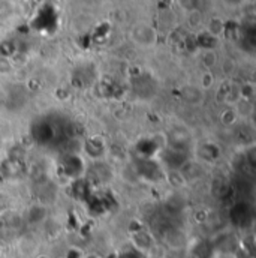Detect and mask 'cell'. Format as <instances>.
<instances>
[{"label":"cell","instance_id":"obj_1","mask_svg":"<svg viewBox=\"0 0 256 258\" xmlns=\"http://www.w3.org/2000/svg\"><path fill=\"white\" fill-rule=\"evenodd\" d=\"M132 39L141 47H153L157 41V33L150 26H135L132 30Z\"/></svg>","mask_w":256,"mask_h":258},{"label":"cell","instance_id":"obj_2","mask_svg":"<svg viewBox=\"0 0 256 258\" xmlns=\"http://www.w3.org/2000/svg\"><path fill=\"white\" fill-rule=\"evenodd\" d=\"M182 98L191 105H199L204 101V92L201 87L196 86H185L182 89Z\"/></svg>","mask_w":256,"mask_h":258},{"label":"cell","instance_id":"obj_3","mask_svg":"<svg viewBox=\"0 0 256 258\" xmlns=\"http://www.w3.org/2000/svg\"><path fill=\"white\" fill-rule=\"evenodd\" d=\"M234 111L237 113V116H238V117L249 119V117H252V116H253V113H255V105H253V102H250V101L240 99V101L235 104Z\"/></svg>","mask_w":256,"mask_h":258},{"label":"cell","instance_id":"obj_4","mask_svg":"<svg viewBox=\"0 0 256 258\" xmlns=\"http://www.w3.org/2000/svg\"><path fill=\"white\" fill-rule=\"evenodd\" d=\"M45 216H47V210L44 209V206H32L27 210V221L32 224H38L44 221Z\"/></svg>","mask_w":256,"mask_h":258},{"label":"cell","instance_id":"obj_5","mask_svg":"<svg viewBox=\"0 0 256 258\" xmlns=\"http://www.w3.org/2000/svg\"><path fill=\"white\" fill-rule=\"evenodd\" d=\"M223 30H225V24H223V21L220 20V18H217V17H213L210 21H208V24H207V33L208 35H211L213 38H217V36H220L222 33H223Z\"/></svg>","mask_w":256,"mask_h":258},{"label":"cell","instance_id":"obj_6","mask_svg":"<svg viewBox=\"0 0 256 258\" xmlns=\"http://www.w3.org/2000/svg\"><path fill=\"white\" fill-rule=\"evenodd\" d=\"M238 89H240V98L241 99L253 102V98H255V86H253V83H244L243 86H238Z\"/></svg>","mask_w":256,"mask_h":258},{"label":"cell","instance_id":"obj_7","mask_svg":"<svg viewBox=\"0 0 256 258\" xmlns=\"http://www.w3.org/2000/svg\"><path fill=\"white\" fill-rule=\"evenodd\" d=\"M219 62V57H217V54H216V51L211 48V50H204V53H202V63L204 66L207 68V69H211L213 66H216Z\"/></svg>","mask_w":256,"mask_h":258},{"label":"cell","instance_id":"obj_8","mask_svg":"<svg viewBox=\"0 0 256 258\" xmlns=\"http://www.w3.org/2000/svg\"><path fill=\"white\" fill-rule=\"evenodd\" d=\"M202 23H204V20H202V14L196 9V11H191V12H188V26L191 27V29H199L201 26H202Z\"/></svg>","mask_w":256,"mask_h":258},{"label":"cell","instance_id":"obj_9","mask_svg":"<svg viewBox=\"0 0 256 258\" xmlns=\"http://www.w3.org/2000/svg\"><path fill=\"white\" fill-rule=\"evenodd\" d=\"M237 119H238V116L234 111V108H228V110L222 111V114H220V122L226 126H231L232 123H235Z\"/></svg>","mask_w":256,"mask_h":258},{"label":"cell","instance_id":"obj_10","mask_svg":"<svg viewBox=\"0 0 256 258\" xmlns=\"http://www.w3.org/2000/svg\"><path fill=\"white\" fill-rule=\"evenodd\" d=\"M12 69H14V64L9 60V57L0 56V75H8L12 72Z\"/></svg>","mask_w":256,"mask_h":258},{"label":"cell","instance_id":"obj_11","mask_svg":"<svg viewBox=\"0 0 256 258\" xmlns=\"http://www.w3.org/2000/svg\"><path fill=\"white\" fill-rule=\"evenodd\" d=\"M213 83H214V77H213V74L211 72H204L202 75H201V89L202 90H207V89H210L211 86H213Z\"/></svg>","mask_w":256,"mask_h":258},{"label":"cell","instance_id":"obj_12","mask_svg":"<svg viewBox=\"0 0 256 258\" xmlns=\"http://www.w3.org/2000/svg\"><path fill=\"white\" fill-rule=\"evenodd\" d=\"M180 6L186 11V12H191V11H196L198 9V5H199V0H179Z\"/></svg>","mask_w":256,"mask_h":258},{"label":"cell","instance_id":"obj_13","mask_svg":"<svg viewBox=\"0 0 256 258\" xmlns=\"http://www.w3.org/2000/svg\"><path fill=\"white\" fill-rule=\"evenodd\" d=\"M2 254H3V248H2V245H0V257H2Z\"/></svg>","mask_w":256,"mask_h":258},{"label":"cell","instance_id":"obj_14","mask_svg":"<svg viewBox=\"0 0 256 258\" xmlns=\"http://www.w3.org/2000/svg\"><path fill=\"white\" fill-rule=\"evenodd\" d=\"M38 258H48V257H47V255H39Z\"/></svg>","mask_w":256,"mask_h":258}]
</instances>
